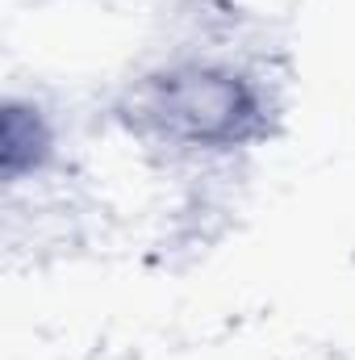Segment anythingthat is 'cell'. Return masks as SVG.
<instances>
[{
	"label": "cell",
	"instance_id": "cell-1",
	"mask_svg": "<svg viewBox=\"0 0 355 360\" xmlns=\"http://www.w3.org/2000/svg\"><path fill=\"white\" fill-rule=\"evenodd\" d=\"M117 117L130 134L196 155H222L251 147L267 134L264 84L222 59H176L147 72Z\"/></svg>",
	"mask_w": 355,
	"mask_h": 360
},
{
	"label": "cell",
	"instance_id": "cell-2",
	"mask_svg": "<svg viewBox=\"0 0 355 360\" xmlns=\"http://www.w3.org/2000/svg\"><path fill=\"white\" fill-rule=\"evenodd\" d=\"M59 155V130L38 101L8 96L4 101V130H0V168L8 184L42 176Z\"/></svg>",
	"mask_w": 355,
	"mask_h": 360
}]
</instances>
